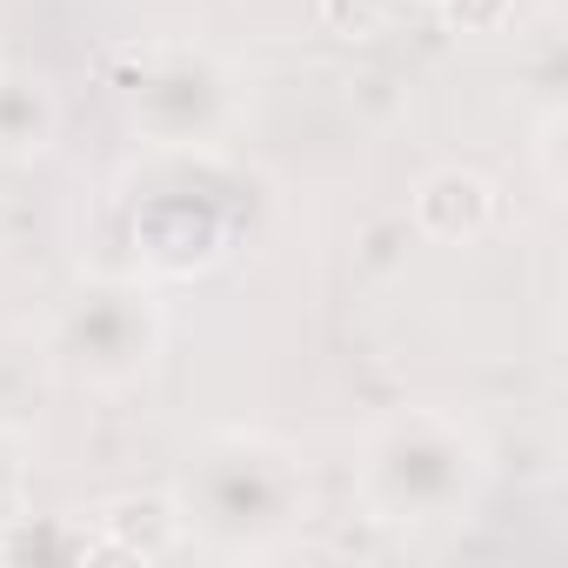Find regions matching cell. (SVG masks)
<instances>
[{
	"label": "cell",
	"instance_id": "6",
	"mask_svg": "<svg viewBox=\"0 0 568 568\" xmlns=\"http://www.w3.org/2000/svg\"><path fill=\"white\" fill-rule=\"evenodd\" d=\"M74 541H81V555H108V561H168V555L187 548L174 495H154V488H148V495H141V488L108 495L101 508L81 515Z\"/></svg>",
	"mask_w": 568,
	"mask_h": 568
},
{
	"label": "cell",
	"instance_id": "7",
	"mask_svg": "<svg viewBox=\"0 0 568 568\" xmlns=\"http://www.w3.org/2000/svg\"><path fill=\"white\" fill-rule=\"evenodd\" d=\"M408 221L435 247H475L501 221V187L481 168H462V161L455 168H428L415 181V194H408Z\"/></svg>",
	"mask_w": 568,
	"mask_h": 568
},
{
	"label": "cell",
	"instance_id": "10",
	"mask_svg": "<svg viewBox=\"0 0 568 568\" xmlns=\"http://www.w3.org/2000/svg\"><path fill=\"white\" fill-rule=\"evenodd\" d=\"M448 34H501L515 21V0H435Z\"/></svg>",
	"mask_w": 568,
	"mask_h": 568
},
{
	"label": "cell",
	"instance_id": "11",
	"mask_svg": "<svg viewBox=\"0 0 568 568\" xmlns=\"http://www.w3.org/2000/svg\"><path fill=\"white\" fill-rule=\"evenodd\" d=\"M322 28L342 41H375L388 28V0H322Z\"/></svg>",
	"mask_w": 568,
	"mask_h": 568
},
{
	"label": "cell",
	"instance_id": "1",
	"mask_svg": "<svg viewBox=\"0 0 568 568\" xmlns=\"http://www.w3.org/2000/svg\"><path fill=\"white\" fill-rule=\"evenodd\" d=\"M174 508L187 548L214 561H267L288 555L315 515V481L295 455L267 428H214L187 448L174 475Z\"/></svg>",
	"mask_w": 568,
	"mask_h": 568
},
{
	"label": "cell",
	"instance_id": "4",
	"mask_svg": "<svg viewBox=\"0 0 568 568\" xmlns=\"http://www.w3.org/2000/svg\"><path fill=\"white\" fill-rule=\"evenodd\" d=\"M121 241L134 247L121 274L134 281H187L214 267L234 241V201L214 181V148L194 154H154L148 174H134L114 194Z\"/></svg>",
	"mask_w": 568,
	"mask_h": 568
},
{
	"label": "cell",
	"instance_id": "2",
	"mask_svg": "<svg viewBox=\"0 0 568 568\" xmlns=\"http://www.w3.org/2000/svg\"><path fill=\"white\" fill-rule=\"evenodd\" d=\"M488 448L468 415L442 402H402L355 442V501L375 528H455L481 508Z\"/></svg>",
	"mask_w": 568,
	"mask_h": 568
},
{
	"label": "cell",
	"instance_id": "3",
	"mask_svg": "<svg viewBox=\"0 0 568 568\" xmlns=\"http://www.w3.org/2000/svg\"><path fill=\"white\" fill-rule=\"evenodd\" d=\"M168 348V315L154 281L134 274H88L41 315V362L54 382L81 395H128L154 375Z\"/></svg>",
	"mask_w": 568,
	"mask_h": 568
},
{
	"label": "cell",
	"instance_id": "5",
	"mask_svg": "<svg viewBox=\"0 0 568 568\" xmlns=\"http://www.w3.org/2000/svg\"><path fill=\"white\" fill-rule=\"evenodd\" d=\"M121 121L148 154H194L221 148L241 128V74L194 41H148L121 54L114 74Z\"/></svg>",
	"mask_w": 568,
	"mask_h": 568
},
{
	"label": "cell",
	"instance_id": "9",
	"mask_svg": "<svg viewBox=\"0 0 568 568\" xmlns=\"http://www.w3.org/2000/svg\"><path fill=\"white\" fill-rule=\"evenodd\" d=\"M28 468H34V448L0 422V528H14L28 508Z\"/></svg>",
	"mask_w": 568,
	"mask_h": 568
},
{
	"label": "cell",
	"instance_id": "8",
	"mask_svg": "<svg viewBox=\"0 0 568 568\" xmlns=\"http://www.w3.org/2000/svg\"><path fill=\"white\" fill-rule=\"evenodd\" d=\"M54 141H61V94H54V81L34 74V68L0 61V161L8 168L41 161Z\"/></svg>",
	"mask_w": 568,
	"mask_h": 568
}]
</instances>
